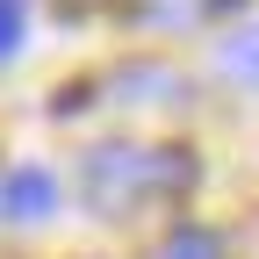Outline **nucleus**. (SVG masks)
Masks as SVG:
<instances>
[{"label": "nucleus", "instance_id": "1", "mask_svg": "<svg viewBox=\"0 0 259 259\" xmlns=\"http://www.w3.org/2000/svg\"><path fill=\"white\" fill-rule=\"evenodd\" d=\"M194 187V158L173 144H94L79 166V194L101 216H137L151 202H173Z\"/></svg>", "mask_w": 259, "mask_h": 259}, {"label": "nucleus", "instance_id": "2", "mask_svg": "<svg viewBox=\"0 0 259 259\" xmlns=\"http://www.w3.org/2000/svg\"><path fill=\"white\" fill-rule=\"evenodd\" d=\"M51 209H58V180H51L44 166H22V173L0 180V216H15V223H44Z\"/></svg>", "mask_w": 259, "mask_h": 259}, {"label": "nucleus", "instance_id": "3", "mask_svg": "<svg viewBox=\"0 0 259 259\" xmlns=\"http://www.w3.org/2000/svg\"><path fill=\"white\" fill-rule=\"evenodd\" d=\"M216 65H223V79H238V87H259V22H245L238 36H223Z\"/></svg>", "mask_w": 259, "mask_h": 259}, {"label": "nucleus", "instance_id": "4", "mask_svg": "<svg viewBox=\"0 0 259 259\" xmlns=\"http://www.w3.org/2000/svg\"><path fill=\"white\" fill-rule=\"evenodd\" d=\"M115 87L122 101H180V72H166V65H130Z\"/></svg>", "mask_w": 259, "mask_h": 259}, {"label": "nucleus", "instance_id": "5", "mask_svg": "<svg viewBox=\"0 0 259 259\" xmlns=\"http://www.w3.org/2000/svg\"><path fill=\"white\" fill-rule=\"evenodd\" d=\"M158 259H223V238L202 231V223H187V231H173L166 245H158Z\"/></svg>", "mask_w": 259, "mask_h": 259}, {"label": "nucleus", "instance_id": "6", "mask_svg": "<svg viewBox=\"0 0 259 259\" xmlns=\"http://www.w3.org/2000/svg\"><path fill=\"white\" fill-rule=\"evenodd\" d=\"M216 0H144V15L151 22H166V29H180V22H194V15H209Z\"/></svg>", "mask_w": 259, "mask_h": 259}, {"label": "nucleus", "instance_id": "7", "mask_svg": "<svg viewBox=\"0 0 259 259\" xmlns=\"http://www.w3.org/2000/svg\"><path fill=\"white\" fill-rule=\"evenodd\" d=\"M22 51V0H0V58Z\"/></svg>", "mask_w": 259, "mask_h": 259}, {"label": "nucleus", "instance_id": "8", "mask_svg": "<svg viewBox=\"0 0 259 259\" xmlns=\"http://www.w3.org/2000/svg\"><path fill=\"white\" fill-rule=\"evenodd\" d=\"M65 8H108V0H65Z\"/></svg>", "mask_w": 259, "mask_h": 259}, {"label": "nucleus", "instance_id": "9", "mask_svg": "<svg viewBox=\"0 0 259 259\" xmlns=\"http://www.w3.org/2000/svg\"><path fill=\"white\" fill-rule=\"evenodd\" d=\"M216 8H231V0H216Z\"/></svg>", "mask_w": 259, "mask_h": 259}]
</instances>
